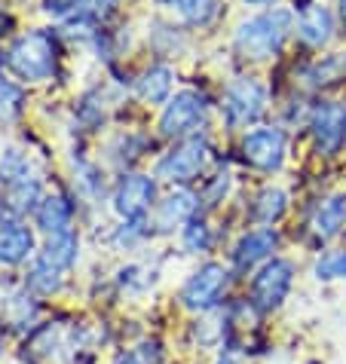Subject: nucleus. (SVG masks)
<instances>
[{
  "instance_id": "1",
  "label": "nucleus",
  "mask_w": 346,
  "mask_h": 364,
  "mask_svg": "<svg viewBox=\"0 0 346 364\" xmlns=\"http://www.w3.org/2000/svg\"><path fill=\"white\" fill-rule=\"evenodd\" d=\"M6 68L25 83H43L56 74V40L46 31L19 37L6 53Z\"/></svg>"
},
{
  "instance_id": "2",
  "label": "nucleus",
  "mask_w": 346,
  "mask_h": 364,
  "mask_svg": "<svg viewBox=\"0 0 346 364\" xmlns=\"http://www.w3.org/2000/svg\"><path fill=\"white\" fill-rule=\"evenodd\" d=\"M288 31H291V16L285 13V9L254 16V18H248V22L239 25L236 49L246 58H270L282 49Z\"/></svg>"
},
{
  "instance_id": "3",
  "label": "nucleus",
  "mask_w": 346,
  "mask_h": 364,
  "mask_svg": "<svg viewBox=\"0 0 346 364\" xmlns=\"http://www.w3.org/2000/svg\"><path fill=\"white\" fill-rule=\"evenodd\" d=\"M291 282H294V267L288 260H270L251 282V306L261 312L279 309L291 291Z\"/></svg>"
},
{
  "instance_id": "4",
  "label": "nucleus",
  "mask_w": 346,
  "mask_h": 364,
  "mask_svg": "<svg viewBox=\"0 0 346 364\" xmlns=\"http://www.w3.org/2000/svg\"><path fill=\"white\" fill-rule=\"evenodd\" d=\"M263 107H267V92H263L258 80L242 77L236 83H230V89L224 92V114H227L233 126L254 123L263 114Z\"/></svg>"
},
{
  "instance_id": "5",
  "label": "nucleus",
  "mask_w": 346,
  "mask_h": 364,
  "mask_svg": "<svg viewBox=\"0 0 346 364\" xmlns=\"http://www.w3.org/2000/svg\"><path fill=\"white\" fill-rule=\"evenodd\" d=\"M224 288H227V269H224L221 264H206L184 282V288H181V300H184L187 309L206 312L221 300Z\"/></svg>"
},
{
  "instance_id": "6",
  "label": "nucleus",
  "mask_w": 346,
  "mask_h": 364,
  "mask_svg": "<svg viewBox=\"0 0 346 364\" xmlns=\"http://www.w3.org/2000/svg\"><path fill=\"white\" fill-rule=\"evenodd\" d=\"M206 163H209V144L202 138H190L181 147L172 150L169 156L159 159L157 175L172 181V184H184V181L196 178Z\"/></svg>"
},
{
  "instance_id": "7",
  "label": "nucleus",
  "mask_w": 346,
  "mask_h": 364,
  "mask_svg": "<svg viewBox=\"0 0 346 364\" xmlns=\"http://www.w3.org/2000/svg\"><path fill=\"white\" fill-rule=\"evenodd\" d=\"M202 119H206V98L196 92H178L166 105V110H162L159 129H162V135L175 138V135L193 132Z\"/></svg>"
},
{
  "instance_id": "8",
  "label": "nucleus",
  "mask_w": 346,
  "mask_h": 364,
  "mask_svg": "<svg viewBox=\"0 0 346 364\" xmlns=\"http://www.w3.org/2000/svg\"><path fill=\"white\" fill-rule=\"evenodd\" d=\"M313 135H315V147L322 150V154H337L343 138H346V107L340 101H322V105H315L313 110Z\"/></svg>"
},
{
  "instance_id": "9",
  "label": "nucleus",
  "mask_w": 346,
  "mask_h": 364,
  "mask_svg": "<svg viewBox=\"0 0 346 364\" xmlns=\"http://www.w3.org/2000/svg\"><path fill=\"white\" fill-rule=\"evenodd\" d=\"M242 156L261 171H276L285 159V135L279 129H258L242 141Z\"/></svg>"
},
{
  "instance_id": "10",
  "label": "nucleus",
  "mask_w": 346,
  "mask_h": 364,
  "mask_svg": "<svg viewBox=\"0 0 346 364\" xmlns=\"http://www.w3.org/2000/svg\"><path fill=\"white\" fill-rule=\"evenodd\" d=\"M157 196V184L147 175H129L114 193V208L126 220H138Z\"/></svg>"
},
{
  "instance_id": "11",
  "label": "nucleus",
  "mask_w": 346,
  "mask_h": 364,
  "mask_svg": "<svg viewBox=\"0 0 346 364\" xmlns=\"http://www.w3.org/2000/svg\"><path fill=\"white\" fill-rule=\"evenodd\" d=\"M34 251V232L19 220H4L0 224V264L16 267L28 260V255Z\"/></svg>"
},
{
  "instance_id": "12",
  "label": "nucleus",
  "mask_w": 346,
  "mask_h": 364,
  "mask_svg": "<svg viewBox=\"0 0 346 364\" xmlns=\"http://www.w3.org/2000/svg\"><path fill=\"white\" fill-rule=\"evenodd\" d=\"M77 248H80V239H77L74 230L56 232V236H49L43 251L37 255V264H43L46 269H53V272H65V269L74 267Z\"/></svg>"
},
{
  "instance_id": "13",
  "label": "nucleus",
  "mask_w": 346,
  "mask_h": 364,
  "mask_svg": "<svg viewBox=\"0 0 346 364\" xmlns=\"http://www.w3.org/2000/svg\"><path fill=\"white\" fill-rule=\"evenodd\" d=\"M276 242L279 239H276L273 230H254V232H248V236L239 239L236 251H233V260H236L239 269H248L254 264H261L263 257H270V251L276 248Z\"/></svg>"
},
{
  "instance_id": "14",
  "label": "nucleus",
  "mask_w": 346,
  "mask_h": 364,
  "mask_svg": "<svg viewBox=\"0 0 346 364\" xmlns=\"http://www.w3.org/2000/svg\"><path fill=\"white\" fill-rule=\"evenodd\" d=\"M331 31H334V18L328 13V6H307L298 18V37L310 46L328 43Z\"/></svg>"
},
{
  "instance_id": "15",
  "label": "nucleus",
  "mask_w": 346,
  "mask_h": 364,
  "mask_svg": "<svg viewBox=\"0 0 346 364\" xmlns=\"http://www.w3.org/2000/svg\"><path fill=\"white\" fill-rule=\"evenodd\" d=\"M70 215H74V208H70V202L65 196H46L37 205V227L49 232V236H56V232L68 230Z\"/></svg>"
},
{
  "instance_id": "16",
  "label": "nucleus",
  "mask_w": 346,
  "mask_h": 364,
  "mask_svg": "<svg viewBox=\"0 0 346 364\" xmlns=\"http://www.w3.org/2000/svg\"><path fill=\"white\" fill-rule=\"evenodd\" d=\"M343 220H346V199L334 196V199H325L322 205L315 208L310 227H313V232L319 239H331V236H337V230L343 227Z\"/></svg>"
},
{
  "instance_id": "17",
  "label": "nucleus",
  "mask_w": 346,
  "mask_h": 364,
  "mask_svg": "<svg viewBox=\"0 0 346 364\" xmlns=\"http://www.w3.org/2000/svg\"><path fill=\"white\" fill-rule=\"evenodd\" d=\"M169 89H172V70L166 65H157L145 70V77L138 80V92L145 101H154V105H159V101L169 98Z\"/></svg>"
},
{
  "instance_id": "18",
  "label": "nucleus",
  "mask_w": 346,
  "mask_h": 364,
  "mask_svg": "<svg viewBox=\"0 0 346 364\" xmlns=\"http://www.w3.org/2000/svg\"><path fill=\"white\" fill-rule=\"evenodd\" d=\"M190 211H193V196H190V193H175V196H169L166 202H159V208H157V227H159V230L175 227V224H181L184 218H190Z\"/></svg>"
},
{
  "instance_id": "19",
  "label": "nucleus",
  "mask_w": 346,
  "mask_h": 364,
  "mask_svg": "<svg viewBox=\"0 0 346 364\" xmlns=\"http://www.w3.org/2000/svg\"><path fill=\"white\" fill-rule=\"evenodd\" d=\"M285 205H288V199H285L282 190L267 187L258 199H254L251 215H254V220H261V224H276V220L285 215Z\"/></svg>"
},
{
  "instance_id": "20",
  "label": "nucleus",
  "mask_w": 346,
  "mask_h": 364,
  "mask_svg": "<svg viewBox=\"0 0 346 364\" xmlns=\"http://www.w3.org/2000/svg\"><path fill=\"white\" fill-rule=\"evenodd\" d=\"M114 6H117V0H74L68 9V16L74 18V22H105V18L114 13Z\"/></svg>"
},
{
  "instance_id": "21",
  "label": "nucleus",
  "mask_w": 346,
  "mask_h": 364,
  "mask_svg": "<svg viewBox=\"0 0 346 364\" xmlns=\"http://www.w3.org/2000/svg\"><path fill=\"white\" fill-rule=\"evenodd\" d=\"M40 196V187L34 178H25V181H16V184H9L6 190V208L13 211V215H22L37 202Z\"/></svg>"
},
{
  "instance_id": "22",
  "label": "nucleus",
  "mask_w": 346,
  "mask_h": 364,
  "mask_svg": "<svg viewBox=\"0 0 346 364\" xmlns=\"http://www.w3.org/2000/svg\"><path fill=\"white\" fill-rule=\"evenodd\" d=\"M22 114V89L0 74V123H13Z\"/></svg>"
},
{
  "instance_id": "23",
  "label": "nucleus",
  "mask_w": 346,
  "mask_h": 364,
  "mask_svg": "<svg viewBox=\"0 0 346 364\" xmlns=\"http://www.w3.org/2000/svg\"><path fill=\"white\" fill-rule=\"evenodd\" d=\"M172 9H178L181 16L193 25H206L215 16V0H166Z\"/></svg>"
},
{
  "instance_id": "24",
  "label": "nucleus",
  "mask_w": 346,
  "mask_h": 364,
  "mask_svg": "<svg viewBox=\"0 0 346 364\" xmlns=\"http://www.w3.org/2000/svg\"><path fill=\"white\" fill-rule=\"evenodd\" d=\"M346 74V55H328L322 65H315L313 70V80L315 83H334V80H340Z\"/></svg>"
},
{
  "instance_id": "25",
  "label": "nucleus",
  "mask_w": 346,
  "mask_h": 364,
  "mask_svg": "<svg viewBox=\"0 0 346 364\" xmlns=\"http://www.w3.org/2000/svg\"><path fill=\"white\" fill-rule=\"evenodd\" d=\"M315 276L319 279H346V251H334V255L322 257L315 264Z\"/></svg>"
},
{
  "instance_id": "26",
  "label": "nucleus",
  "mask_w": 346,
  "mask_h": 364,
  "mask_svg": "<svg viewBox=\"0 0 346 364\" xmlns=\"http://www.w3.org/2000/svg\"><path fill=\"white\" fill-rule=\"evenodd\" d=\"M184 242H187L190 251H206L211 245V232L202 220H193V224L187 227V232H184Z\"/></svg>"
},
{
  "instance_id": "27",
  "label": "nucleus",
  "mask_w": 346,
  "mask_h": 364,
  "mask_svg": "<svg viewBox=\"0 0 346 364\" xmlns=\"http://www.w3.org/2000/svg\"><path fill=\"white\" fill-rule=\"evenodd\" d=\"M117 364H141V358L138 355H120Z\"/></svg>"
},
{
  "instance_id": "28",
  "label": "nucleus",
  "mask_w": 346,
  "mask_h": 364,
  "mask_svg": "<svg viewBox=\"0 0 346 364\" xmlns=\"http://www.w3.org/2000/svg\"><path fill=\"white\" fill-rule=\"evenodd\" d=\"M248 4H273V0H248Z\"/></svg>"
},
{
  "instance_id": "29",
  "label": "nucleus",
  "mask_w": 346,
  "mask_h": 364,
  "mask_svg": "<svg viewBox=\"0 0 346 364\" xmlns=\"http://www.w3.org/2000/svg\"><path fill=\"white\" fill-rule=\"evenodd\" d=\"M340 9H343V18H346V0H340Z\"/></svg>"
},
{
  "instance_id": "30",
  "label": "nucleus",
  "mask_w": 346,
  "mask_h": 364,
  "mask_svg": "<svg viewBox=\"0 0 346 364\" xmlns=\"http://www.w3.org/2000/svg\"><path fill=\"white\" fill-rule=\"evenodd\" d=\"M218 364H236V361H230V358H221Z\"/></svg>"
}]
</instances>
